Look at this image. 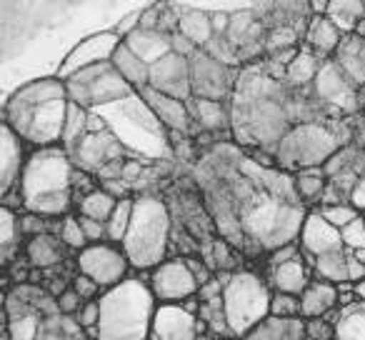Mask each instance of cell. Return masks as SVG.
I'll return each mask as SVG.
<instances>
[{
    "label": "cell",
    "instance_id": "obj_1",
    "mask_svg": "<svg viewBox=\"0 0 365 340\" xmlns=\"http://www.w3.org/2000/svg\"><path fill=\"white\" fill-rule=\"evenodd\" d=\"M73 175L76 165L63 145L36 148L21 173V190L28 213L43 218H66L73 208Z\"/></svg>",
    "mask_w": 365,
    "mask_h": 340
},
{
    "label": "cell",
    "instance_id": "obj_2",
    "mask_svg": "<svg viewBox=\"0 0 365 340\" xmlns=\"http://www.w3.org/2000/svg\"><path fill=\"white\" fill-rule=\"evenodd\" d=\"M158 300L150 285L128 278L101 295L98 340H150Z\"/></svg>",
    "mask_w": 365,
    "mask_h": 340
},
{
    "label": "cell",
    "instance_id": "obj_3",
    "mask_svg": "<svg viewBox=\"0 0 365 340\" xmlns=\"http://www.w3.org/2000/svg\"><path fill=\"white\" fill-rule=\"evenodd\" d=\"M170 230L173 218L165 200L153 193L135 195L130 230H128L125 240L120 245L125 250L128 260H130V268L155 270L158 265L165 263Z\"/></svg>",
    "mask_w": 365,
    "mask_h": 340
},
{
    "label": "cell",
    "instance_id": "obj_4",
    "mask_svg": "<svg viewBox=\"0 0 365 340\" xmlns=\"http://www.w3.org/2000/svg\"><path fill=\"white\" fill-rule=\"evenodd\" d=\"M238 210L245 238L270 253L300 240V230H303L305 215H308L303 203H285L263 190L245 200Z\"/></svg>",
    "mask_w": 365,
    "mask_h": 340
},
{
    "label": "cell",
    "instance_id": "obj_5",
    "mask_svg": "<svg viewBox=\"0 0 365 340\" xmlns=\"http://www.w3.org/2000/svg\"><path fill=\"white\" fill-rule=\"evenodd\" d=\"M270 290L268 280L250 270H238L228 280L223 290V308H225V325L228 333L235 338H245L253 333L258 325L270 318Z\"/></svg>",
    "mask_w": 365,
    "mask_h": 340
},
{
    "label": "cell",
    "instance_id": "obj_6",
    "mask_svg": "<svg viewBox=\"0 0 365 340\" xmlns=\"http://www.w3.org/2000/svg\"><path fill=\"white\" fill-rule=\"evenodd\" d=\"M340 150V138L335 130L320 123H298L285 133L283 140L275 145V163L285 173H300L308 168H323Z\"/></svg>",
    "mask_w": 365,
    "mask_h": 340
},
{
    "label": "cell",
    "instance_id": "obj_7",
    "mask_svg": "<svg viewBox=\"0 0 365 340\" xmlns=\"http://www.w3.org/2000/svg\"><path fill=\"white\" fill-rule=\"evenodd\" d=\"M68 101H53L38 108H8L3 110V123L21 138L36 148H53L63 143L66 130Z\"/></svg>",
    "mask_w": 365,
    "mask_h": 340
},
{
    "label": "cell",
    "instance_id": "obj_8",
    "mask_svg": "<svg viewBox=\"0 0 365 340\" xmlns=\"http://www.w3.org/2000/svg\"><path fill=\"white\" fill-rule=\"evenodd\" d=\"M76 268L86 278H91L103 290H110L128 280V270H130V260H128L125 250L118 248L113 243H98L88 245L86 250L76 255Z\"/></svg>",
    "mask_w": 365,
    "mask_h": 340
},
{
    "label": "cell",
    "instance_id": "obj_9",
    "mask_svg": "<svg viewBox=\"0 0 365 340\" xmlns=\"http://www.w3.org/2000/svg\"><path fill=\"white\" fill-rule=\"evenodd\" d=\"M150 285L153 295L160 305H182L185 300L195 298L200 290L195 275L190 273L185 258H173L150 270Z\"/></svg>",
    "mask_w": 365,
    "mask_h": 340
},
{
    "label": "cell",
    "instance_id": "obj_10",
    "mask_svg": "<svg viewBox=\"0 0 365 340\" xmlns=\"http://www.w3.org/2000/svg\"><path fill=\"white\" fill-rule=\"evenodd\" d=\"M190 81H193V98L205 101H220L228 98L233 91V71L208 56L205 51H198L190 58Z\"/></svg>",
    "mask_w": 365,
    "mask_h": 340
},
{
    "label": "cell",
    "instance_id": "obj_11",
    "mask_svg": "<svg viewBox=\"0 0 365 340\" xmlns=\"http://www.w3.org/2000/svg\"><path fill=\"white\" fill-rule=\"evenodd\" d=\"M148 86L158 93H165L178 101L190 103L193 98V81H190V58L182 56H165L163 61H158L155 66H150V83Z\"/></svg>",
    "mask_w": 365,
    "mask_h": 340
},
{
    "label": "cell",
    "instance_id": "obj_12",
    "mask_svg": "<svg viewBox=\"0 0 365 340\" xmlns=\"http://www.w3.org/2000/svg\"><path fill=\"white\" fill-rule=\"evenodd\" d=\"M300 250L303 255L310 260L313 265L315 258H323V255H330V253H340L345 250L343 245V235H340L338 228L328 223V220L320 215V210H308L305 215V223H303V230H300Z\"/></svg>",
    "mask_w": 365,
    "mask_h": 340
},
{
    "label": "cell",
    "instance_id": "obj_13",
    "mask_svg": "<svg viewBox=\"0 0 365 340\" xmlns=\"http://www.w3.org/2000/svg\"><path fill=\"white\" fill-rule=\"evenodd\" d=\"M123 148L118 143V138L113 133H88L81 140V145L71 153V160L78 170H86V173L96 175L101 168H106L108 163L120 160Z\"/></svg>",
    "mask_w": 365,
    "mask_h": 340
},
{
    "label": "cell",
    "instance_id": "obj_14",
    "mask_svg": "<svg viewBox=\"0 0 365 340\" xmlns=\"http://www.w3.org/2000/svg\"><path fill=\"white\" fill-rule=\"evenodd\" d=\"M120 38L115 33H98V36L88 38L83 41L78 48H73V53L68 56V61L63 63L61 68V81L66 83L71 76H76L78 71L83 68H91V66H98V63H110L113 61V53L115 48L120 46Z\"/></svg>",
    "mask_w": 365,
    "mask_h": 340
},
{
    "label": "cell",
    "instance_id": "obj_15",
    "mask_svg": "<svg viewBox=\"0 0 365 340\" xmlns=\"http://www.w3.org/2000/svg\"><path fill=\"white\" fill-rule=\"evenodd\" d=\"M313 91L325 105L338 110H353L355 108V86L348 81L335 61H325L313 83Z\"/></svg>",
    "mask_w": 365,
    "mask_h": 340
},
{
    "label": "cell",
    "instance_id": "obj_16",
    "mask_svg": "<svg viewBox=\"0 0 365 340\" xmlns=\"http://www.w3.org/2000/svg\"><path fill=\"white\" fill-rule=\"evenodd\" d=\"M138 93H140V101L148 105V110L153 113V118H155L158 123H163L170 133L182 135V133L190 130L193 115H190V108L185 101H178V98H170V96H165V93H158V91H153L150 86L140 88Z\"/></svg>",
    "mask_w": 365,
    "mask_h": 340
},
{
    "label": "cell",
    "instance_id": "obj_17",
    "mask_svg": "<svg viewBox=\"0 0 365 340\" xmlns=\"http://www.w3.org/2000/svg\"><path fill=\"white\" fill-rule=\"evenodd\" d=\"M198 323L193 313L182 305H160L158 303L155 318H153L150 340H195L198 338Z\"/></svg>",
    "mask_w": 365,
    "mask_h": 340
},
{
    "label": "cell",
    "instance_id": "obj_18",
    "mask_svg": "<svg viewBox=\"0 0 365 340\" xmlns=\"http://www.w3.org/2000/svg\"><path fill=\"white\" fill-rule=\"evenodd\" d=\"M26 160L28 155L23 150V140L3 123L0 125V190L3 195L18 188Z\"/></svg>",
    "mask_w": 365,
    "mask_h": 340
},
{
    "label": "cell",
    "instance_id": "obj_19",
    "mask_svg": "<svg viewBox=\"0 0 365 340\" xmlns=\"http://www.w3.org/2000/svg\"><path fill=\"white\" fill-rule=\"evenodd\" d=\"M310 275H315L313 270L308 268V263H305V258L300 255V258L290 260V263H283L278 265V268H268V285L273 293H285V295H303L305 290H308V285L313 283V278Z\"/></svg>",
    "mask_w": 365,
    "mask_h": 340
},
{
    "label": "cell",
    "instance_id": "obj_20",
    "mask_svg": "<svg viewBox=\"0 0 365 340\" xmlns=\"http://www.w3.org/2000/svg\"><path fill=\"white\" fill-rule=\"evenodd\" d=\"M53 101H68L66 83L61 78H43V81L28 83L21 91L13 93V98L8 101V108H38Z\"/></svg>",
    "mask_w": 365,
    "mask_h": 340
},
{
    "label": "cell",
    "instance_id": "obj_21",
    "mask_svg": "<svg viewBox=\"0 0 365 340\" xmlns=\"http://www.w3.org/2000/svg\"><path fill=\"white\" fill-rule=\"evenodd\" d=\"M338 298H340L338 285L315 278L313 283L308 285V290L300 295V315L308 320L325 318V315L338 308Z\"/></svg>",
    "mask_w": 365,
    "mask_h": 340
},
{
    "label": "cell",
    "instance_id": "obj_22",
    "mask_svg": "<svg viewBox=\"0 0 365 340\" xmlns=\"http://www.w3.org/2000/svg\"><path fill=\"white\" fill-rule=\"evenodd\" d=\"M123 43H125L143 63H148V66H155L158 61H163V58L173 53L170 36H165V33H160V31H140V28H138V31L130 33Z\"/></svg>",
    "mask_w": 365,
    "mask_h": 340
},
{
    "label": "cell",
    "instance_id": "obj_23",
    "mask_svg": "<svg viewBox=\"0 0 365 340\" xmlns=\"http://www.w3.org/2000/svg\"><path fill=\"white\" fill-rule=\"evenodd\" d=\"M333 61L338 63V68L348 76V81L355 88L365 86V38L345 36Z\"/></svg>",
    "mask_w": 365,
    "mask_h": 340
},
{
    "label": "cell",
    "instance_id": "obj_24",
    "mask_svg": "<svg viewBox=\"0 0 365 340\" xmlns=\"http://www.w3.org/2000/svg\"><path fill=\"white\" fill-rule=\"evenodd\" d=\"M343 33L333 26L330 18H310L308 28H305V46L320 58H330L338 53L340 43H343Z\"/></svg>",
    "mask_w": 365,
    "mask_h": 340
},
{
    "label": "cell",
    "instance_id": "obj_25",
    "mask_svg": "<svg viewBox=\"0 0 365 340\" xmlns=\"http://www.w3.org/2000/svg\"><path fill=\"white\" fill-rule=\"evenodd\" d=\"M133 91H135V88L113 68V63L98 76V81L88 88V93H91V105H106V103L123 101V98L133 96Z\"/></svg>",
    "mask_w": 365,
    "mask_h": 340
},
{
    "label": "cell",
    "instance_id": "obj_26",
    "mask_svg": "<svg viewBox=\"0 0 365 340\" xmlns=\"http://www.w3.org/2000/svg\"><path fill=\"white\" fill-rule=\"evenodd\" d=\"M188 108H190V115H193L195 125L208 133H218V130H225L228 125H233V115H230V110L225 108V103H220V101L190 98Z\"/></svg>",
    "mask_w": 365,
    "mask_h": 340
},
{
    "label": "cell",
    "instance_id": "obj_27",
    "mask_svg": "<svg viewBox=\"0 0 365 340\" xmlns=\"http://www.w3.org/2000/svg\"><path fill=\"white\" fill-rule=\"evenodd\" d=\"M110 63H113V68H115V71L120 73V76L125 78L133 88H135V93L150 83V66L143 63L140 58H138L135 53L125 46V43H120V46L115 48Z\"/></svg>",
    "mask_w": 365,
    "mask_h": 340
},
{
    "label": "cell",
    "instance_id": "obj_28",
    "mask_svg": "<svg viewBox=\"0 0 365 340\" xmlns=\"http://www.w3.org/2000/svg\"><path fill=\"white\" fill-rule=\"evenodd\" d=\"M178 33H182V36L188 38L195 48H200V51L215 38L210 16L203 11H195V8L178 13Z\"/></svg>",
    "mask_w": 365,
    "mask_h": 340
},
{
    "label": "cell",
    "instance_id": "obj_29",
    "mask_svg": "<svg viewBox=\"0 0 365 340\" xmlns=\"http://www.w3.org/2000/svg\"><path fill=\"white\" fill-rule=\"evenodd\" d=\"M63 240L58 235H51V233H43V235H36V238L28 240L26 245V253H28V263L33 268H53L63 260Z\"/></svg>",
    "mask_w": 365,
    "mask_h": 340
},
{
    "label": "cell",
    "instance_id": "obj_30",
    "mask_svg": "<svg viewBox=\"0 0 365 340\" xmlns=\"http://www.w3.org/2000/svg\"><path fill=\"white\" fill-rule=\"evenodd\" d=\"M323 63H325L323 58L315 56V53L310 51L308 46L300 48L298 56H295V61L288 66V76H285V83H288V86H293V88L313 86Z\"/></svg>",
    "mask_w": 365,
    "mask_h": 340
},
{
    "label": "cell",
    "instance_id": "obj_31",
    "mask_svg": "<svg viewBox=\"0 0 365 340\" xmlns=\"http://www.w3.org/2000/svg\"><path fill=\"white\" fill-rule=\"evenodd\" d=\"M313 273L318 280L333 285H345L350 283V273H348V250H340V253H330L323 258L313 260Z\"/></svg>",
    "mask_w": 365,
    "mask_h": 340
},
{
    "label": "cell",
    "instance_id": "obj_32",
    "mask_svg": "<svg viewBox=\"0 0 365 340\" xmlns=\"http://www.w3.org/2000/svg\"><path fill=\"white\" fill-rule=\"evenodd\" d=\"M71 103V101H68ZM91 133V113L86 108L71 103L68 105V115H66V130H63V143L61 145L66 148L68 153H73L78 145H81L83 138Z\"/></svg>",
    "mask_w": 365,
    "mask_h": 340
},
{
    "label": "cell",
    "instance_id": "obj_33",
    "mask_svg": "<svg viewBox=\"0 0 365 340\" xmlns=\"http://www.w3.org/2000/svg\"><path fill=\"white\" fill-rule=\"evenodd\" d=\"M335 340H365V303L340 308V318L335 323Z\"/></svg>",
    "mask_w": 365,
    "mask_h": 340
},
{
    "label": "cell",
    "instance_id": "obj_34",
    "mask_svg": "<svg viewBox=\"0 0 365 340\" xmlns=\"http://www.w3.org/2000/svg\"><path fill=\"white\" fill-rule=\"evenodd\" d=\"M115 208H118V200L110 193H106L103 188H96L86 198L78 200V210H81L83 218L98 220V223H106V225L110 220V215L115 213Z\"/></svg>",
    "mask_w": 365,
    "mask_h": 340
},
{
    "label": "cell",
    "instance_id": "obj_35",
    "mask_svg": "<svg viewBox=\"0 0 365 340\" xmlns=\"http://www.w3.org/2000/svg\"><path fill=\"white\" fill-rule=\"evenodd\" d=\"M363 11L365 6L360 0H340V3H330L328 18L343 36H353L358 23L363 21Z\"/></svg>",
    "mask_w": 365,
    "mask_h": 340
},
{
    "label": "cell",
    "instance_id": "obj_36",
    "mask_svg": "<svg viewBox=\"0 0 365 340\" xmlns=\"http://www.w3.org/2000/svg\"><path fill=\"white\" fill-rule=\"evenodd\" d=\"M295 175V190H298V198L300 203H315V200H323L325 190V170L323 168H308V170H300Z\"/></svg>",
    "mask_w": 365,
    "mask_h": 340
},
{
    "label": "cell",
    "instance_id": "obj_37",
    "mask_svg": "<svg viewBox=\"0 0 365 340\" xmlns=\"http://www.w3.org/2000/svg\"><path fill=\"white\" fill-rule=\"evenodd\" d=\"M21 215L11 208L0 210V248H3V260L11 263L13 253L11 250L16 248V243L21 240Z\"/></svg>",
    "mask_w": 365,
    "mask_h": 340
},
{
    "label": "cell",
    "instance_id": "obj_38",
    "mask_svg": "<svg viewBox=\"0 0 365 340\" xmlns=\"http://www.w3.org/2000/svg\"><path fill=\"white\" fill-rule=\"evenodd\" d=\"M133 205H135V198H125L118 200L115 213L108 220V243L113 245H123L128 230H130V220H133Z\"/></svg>",
    "mask_w": 365,
    "mask_h": 340
},
{
    "label": "cell",
    "instance_id": "obj_39",
    "mask_svg": "<svg viewBox=\"0 0 365 340\" xmlns=\"http://www.w3.org/2000/svg\"><path fill=\"white\" fill-rule=\"evenodd\" d=\"M41 328H43L41 313H38V310H33V313L21 315V318L6 320V330H3V333H6L11 340H38Z\"/></svg>",
    "mask_w": 365,
    "mask_h": 340
},
{
    "label": "cell",
    "instance_id": "obj_40",
    "mask_svg": "<svg viewBox=\"0 0 365 340\" xmlns=\"http://www.w3.org/2000/svg\"><path fill=\"white\" fill-rule=\"evenodd\" d=\"M298 38H300L298 28H293V26H275L273 31L265 33L263 43H265V51L273 56V53L290 51V48H295Z\"/></svg>",
    "mask_w": 365,
    "mask_h": 340
},
{
    "label": "cell",
    "instance_id": "obj_41",
    "mask_svg": "<svg viewBox=\"0 0 365 340\" xmlns=\"http://www.w3.org/2000/svg\"><path fill=\"white\" fill-rule=\"evenodd\" d=\"M58 238L63 240V245L71 250H86L88 245V238L83 233V225H81V215H66L61 223V233Z\"/></svg>",
    "mask_w": 365,
    "mask_h": 340
},
{
    "label": "cell",
    "instance_id": "obj_42",
    "mask_svg": "<svg viewBox=\"0 0 365 340\" xmlns=\"http://www.w3.org/2000/svg\"><path fill=\"white\" fill-rule=\"evenodd\" d=\"M320 215H323L325 220H328L333 228H338V230H343V228H348L353 220H358L360 218V213L353 208L350 203H338V205H320Z\"/></svg>",
    "mask_w": 365,
    "mask_h": 340
},
{
    "label": "cell",
    "instance_id": "obj_43",
    "mask_svg": "<svg viewBox=\"0 0 365 340\" xmlns=\"http://www.w3.org/2000/svg\"><path fill=\"white\" fill-rule=\"evenodd\" d=\"M298 315H300V298L298 295L273 293V300H270V318L295 320Z\"/></svg>",
    "mask_w": 365,
    "mask_h": 340
},
{
    "label": "cell",
    "instance_id": "obj_44",
    "mask_svg": "<svg viewBox=\"0 0 365 340\" xmlns=\"http://www.w3.org/2000/svg\"><path fill=\"white\" fill-rule=\"evenodd\" d=\"M340 235H343V245L345 250H365V218L360 215L358 220H353V223L348 225V228L340 230Z\"/></svg>",
    "mask_w": 365,
    "mask_h": 340
},
{
    "label": "cell",
    "instance_id": "obj_45",
    "mask_svg": "<svg viewBox=\"0 0 365 340\" xmlns=\"http://www.w3.org/2000/svg\"><path fill=\"white\" fill-rule=\"evenodd\" d=\"M56 303H58V310H61V315H71V318H76V315L81 313L83 305H86V300H83V295L78 293L76 288H68L66 293L58 295Z\"/></svg>",
    "mask_w": 365,
    "mask_h": 340
},
{
    "label": "cell",
    "instance_id": "obj_46",
    "mask_svg": "<svg viewBox=\"0 0 365 340\" xmlns=\"http://www.w3.org/2000/svg\"><path fill=\"white\" fill-rule=\"evenodd\" d=\"M210 255L215 258V268H220V273H230V268L235 263V255L230 253V243H225L223 238L213 240L210 243Z\"/></svg>",
    "mask_w": 365,
    "mask_h": 340
},
{
    "label": "cell",
    "instance_id": "obj_47",
    "mask_svg": "<svg viewBox=\"0 0 365 340\" xmlns=\"http://www.w3.org/2000/svg\"><path fill=\"white\" fill-rule=\"evenodd\" d=\"M78 325L83 330H98V323H101V300H88L86 305L81 308V313L76 315Z\"/></svg>",
    "mask_w": 365,
    "mask_h": 340
},
{
    "label": "cell",
    "instance_id": "obj_48",
    "mask_svg": "<svg viewBox=\"0 0 365 340\" xmlns=\"http://www.w3.org/2000/svg\"><path fill=\"white\" fill-rule=\"evenodd\" d=\"M18 215H21V233L23 235L36 238V235L48 233V218L36 215V213H28V210H23V213H18Z\"/></svg>",
    "mask_w": 365,
    "mask_h": 340
},
{
    "label": "cell",
    "instance_id": "obj_49",
    "mask_svg": "<svg viewBox=\"0 0 365 340\" xmlns=\"http://www.w3.org/2000/svg\"><path fill=\"white\" fill-rule=\"evenodd\" d=\"M350 158H353V153H350V150H345V148H340V150L335 153V155L330 158V160L323 165L325 175H328V178H338L340 173H350V170H348V165H350Z\"/></svg>",
    "mask_w": 365,
    "mask_h": 340
},
{
    "label": "cell",
    "instance_id": "obj_50",
    "mask_svg": "<svg viewBox=\"0 0 365 340\" xmlns=\"http://www.w3.org/2000/svg\"><path fill=\"white\" fill-rule=\"evenodd\" d=\"M81 225H83V233H86V238L91 245L108 243V225L106 223H98V220L83 218L81 215Z\"/></svg>",
    "mask_w": 365,
    "mask_h": 340
},
{
    "label": "cell",
    "instance_id": "obj_51",
    "mask_svg": "<svg viewBox=\"0 0 365 340\" xmlns=\"http://www.w3.org/2000/svg\"><path fill=\"white\" fill-rule=\"evenodd\" d=\"M300 258V245L293 243V245H283V248L273 250V253L268 255V268H278V265L283 263H290V260Z\"/></svg>",
    "mask_w": 365,
    "mask_h": 340
},
{
    "label": "cell",
    "instance_id": "obj_52",
    "mask_svg": "<svg viewBox=\"0 0 365 340\" xmlns=\"http://www.w3.org/2000/svg\"><path fill=\"white\" fill-rule=\"evenodd\" d=\"M73 288L83 295V300H86V303H88V300H98V293L103 290L101 285H96L91 278H86L83 273H78L76 278H73Z\"/></svg>",
    "mask_w": 365,
    "mask_h": 340
},
{
    "label": "cell",
    "instance_id": "obj_53",
    "mask_svg": "<svg viewBox=\"0 0 365 340\" xmlns=\"http://www.w3.org/2000/svg\"><path fill=\"white\" fill-rule=\"evenodd\" d=\"M61 318L63 315H53V318L43 320V328H41L38 340H68L66 333L61 330Z\"/></svg>",
    "mask_w": 365,
    "mask_h": 340
},
{
    "label": "cell",
    "instance_id": "obj_54",
    "mask_svg": "<svg viewBox=\"0 0 365 340\" xmlns=\"http://www.w3.org/2000/svg\"><path fill=\"white\" fill-rule=\"evenodd\" d=\"M163 6H153L140 11V31H160Z\"/></svg>",
    "mask_w": 365,
    "mask_h": 340
},
{
    "label": "cell",
    "instance_id": "obj_55",
    "mask_svg": "<svg viewBox=\"0 0 365 340\" xmlns=\"http://www.w3.org/2000/svg\"><path fill=\"white\" fill-rule=\"evenodd\" d=\"M101 188L106 190V193H110L115 200H125V198H130L133 185H128L125 180H108V183H101Z\"/></svg>",
    "mask_w": 365,
    "mask_h": 340
},
{
    "label": "cell",
    "instance_id": "obj_56",
    "mask_svg": "<svg viewBox=\"0 0 365 340\" xmlns=\"http://www.w3.org/2000/svg\"><path fill=\"white\" fill-rule=\"evenodd\" d=\"M350 205H353L358 213H365V178H358L353 185V190H350Z\"/></svg>",
    "mask_w": 365,
    "mask_h": 340
},
{
    "label": "cell",
    "instance_id": "obj_57",
    "mask_svg": "<svg viewBox=\"0 0 365 340\" xmlns=\"http://www.w3.org/2000/svg\"><path fill=\"white\" fill-rule=\"evenodd\" d=\"M210 23H213V33L215 36H228L230 31V13L218 11V13H210Z\"/></svg>",
    "mask_w": 365,
    "mask_h": 340
},
{
    "label": "cell",
    "instance_id": "obj_58",
    "mask_svg": "<svg viewBox=\"0 0 365 340\" xmlns=\"http://www.w3.org/2000/svg\"><path fill=\"white\" fill-rule=\"evenodd\" d=\"M143 175V165L138 160H125V165H123V180H125L128 185L138 183Z\"/></svg>",
    "mask_w": 365,
    "mask_h": 340
},
{
    "label": "cell",
    "instance_id": "obj_59",
    "mask_svg": "<svg viewBox=\"0 0 365 340\" xmlns=\"http://www.w3.org/2000/svg\"><path fill=\"white\" fill-rule=\"evenodd\" d=\"M353 293H355V298H358V303H365V278L353 283Z\"/></svg>",
    "mask_w": 365,
    "mask_h": 340
},
{
    "label": "cell",
    "instance_id": "obj_60",
    "mask_svg": "<svg viewBox=\"0 0 365 340\" xmlns=\"http://www.w3.org/2000/svg\"><path fill=\"white\" fill-rule=\"evenodd\" d=\"M3 340H11V338H8V335H6V333H3Z\"/></svg>",
    "mask_w": 365,
    "mask_h": 340
},
{
    "label": "cell",
    "instance_id": "obj_61",
    "mask_svg": "<svg viewBox=\"0 0 365 340\" xmlns=\"http://www.w3.org/2000/svg\"><path fill=\"white\" fill-rule=\"evenodd\" d=\"M363 218H365V215H363Z\"/></svg>",
    "mask_w": 365,
    "mask_h": 340
}]
</instances>
